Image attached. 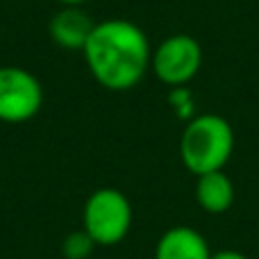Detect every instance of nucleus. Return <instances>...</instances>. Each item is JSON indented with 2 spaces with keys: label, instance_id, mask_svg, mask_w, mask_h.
Returning a JSON list of instances; mask_svg holds the SVG:
<instances>
[{
  "label": "nucleus",
  "instance_id": "7",
  "mask_svg": "<svg viewBox=\"0 0 259 259\" xmlns=\"http://www.w3.org/2000/svg\"><path fill=\"white\" fill-rule=\"evenodd\" d=\"M94 27L96 23L80 7H64L62 12H57L50 18L48 34L59 48L82 50L89 41V34L94 32Z\"/></svg>",
  "mask_w": 259,
  "mask_h": 259
},
{
  "label": "nucleus",
  "instance_id": "4",
  "mask_svg": "<svg viewBox=\"0 0 259 259\" xmlns=\"http://www.w3.org/2000/svg\"><path fill=\"white\" fill-rule=\"evenodd\" d=\"M200 66L202 48L189 34H170L152 50L150 57V68L155 77L173 89L191 82L198 75Z\"/></svg>",
  "mask_w": 259,
  "mask_h": 259
},
{
  "label": "nucleus",
  "instance_id": "12",
  "mask_svg": "<svg viewBox=\"0 0 259 259\" xmlns=\"http://www.w3.org/2000/svg\"><path fill=\"white\" fill-rule=\"evenodd\" d=\"M57 3H62L64 7H80V5L87 3V0H57Z\"/></svg>",
  "mask_w": 259,
  "mask_h": 259
},
{
  "label": "nucleus",
  "instance_id": "9",
  "mask_svg": "<svg viewBox=\"0 0 259 259\" xmlns=\"http://www.w3.org/2000/svg\"><path fill=\"white\" fill-rule=\"evenodd\" d=\"M96 243L84 230H77V232H71L64 237L62 241V255L64 259H87L91 257V252L96 250Z\"/></svg>",
  "mask_w": 259,
  "mask_h": 259
},
{
  "label": "nucleus",
  "instance_id": "6",
  "mask_svg": "<svg viewBox=\"0 0 259 259\" xmlns=\"http://www.w3.org/2000/svg\"><path fill=\"white\" fill-rule=\"evenodd\" d=\"M155 259H211V250L198 230L189 225H175L159 237Z\"/></svg>",
  "mask_w": 259,
  "mask_h": 259
},
{
  "label": "nucleus",
  "instance_id": "11",
  "mask_svg": "<svg viewBox=\"0 0 259 259\" xmlns=\"http://www.w3.org/2000/svg\"><path fill=\"white\" fill-rule=\"evenodd\" d=\"M211 259H248V257L239 250H219L211 252Z\"/></svg>",
  "mask_w": 259,
  "mask_h": 259
},
{
  "label": "nucleus",
  "instance_id": "1",
  "mask_svg": "<svg viewBox=\"0 0 259 259\" xmlns=\"http://www.w3.org/2000/svg\"><path fill=\"white\" fill-rule=\"evenodd\" d=\"M94 80L109 91H130L150 68L152 50L146 32L125 18L96 23L82 48Z\"/></svg>",
  "mask_w": 259,
  "mask_h": 259
},
{
  "label": "nucleus",
  "instance_id": "3",
  "mask_svg": "<svg viewBox=\"0 0 259 259\" xmlns=\"http://www.w3.org/2000/svg\"><path fill=\"white\" fill-rule=\"evenodd\" d=\"M132 228V205L114 187L96 189L82 209V230L96 246H118Z\"/></svg>",
  "mask_w": 259,
  "mask_h": 259
},
{
  "label": "nucleus",
  "instance_id": "2",
  "mask_svg": "<svg viewBox=\"0 0 259 259\" xmlns=\"http://www.w3.org/2000/svg\"><path fill=\"white\" fill-rule=\"evenodd\" d=\"M234 152V130L219 114L193 116L180 137V159L193 175L223 170Z\"/></svg>",
  "mask_w": 259,
  "mask_h": 259
},
{
  "label": "nucleus",
  "instance_id": "8",
  "mask_svg": "<svg viewBox=\"0 0 259 259\" xmlns=\"http://www.w3.org/2000/svg\"><path fill=\"white\" fill-rule=\"evenodd\" d=\"M196 200L207 214H225L234 202V184L223 170L198 175Z\"/></svg>",
  "mask_w": 259,
  "mask_h": 259
},
{
  "label": "nucleus",
  "instance_id": "10",
  "mask_svg": "<svg viewBox=\"0 0 259 259\" xmlns=\"http://www.w3.org/2000/svg\"><path fill=\"white\" fill-rule=\"evenodd\" d=\"M168 103H170V107L178 112L180 118H189V116H191L193 105H191V94H189L187 89H182V87L173 89V91H170V96H168ZM189 121H191V118H189Z\"/></svg>",
  "mask_w": 259,
  "mask_h": 259
},
{
  "label": "nucleus",
  "instance_id": "5",
  "mask_svg": "<svg viewBox=\"0 0 259 259\" xmlns=\"http://www.w3.org/2000/svg\"><path fill=\"white\" fill-rule=\"evenodd\" d=\"M44 89L30 71L21 66H0V121L25 123L39 114Z\"/></svg>",
  "mask_w": 259,
  "mask_h": 259
}]
</instances>
